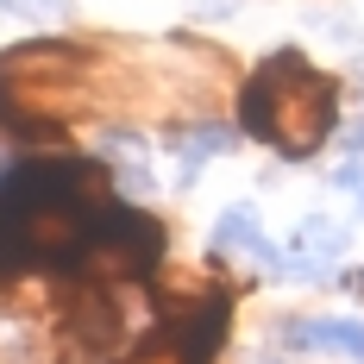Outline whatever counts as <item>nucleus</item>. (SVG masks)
I'll return each mask as SVG.
<instances>
[{"mask_svg":"<svg viewBox=\"0 0 364 364\" xmlns=\"http://www.w3.org/2000/svg\"><path fill=\"white\" fill-rule=\"evenodd\" d=\"M239 113H245V132H252V139L277 145L283 157H308V151L333 132L339 88H333V75L308 70V57L277 50V57H264L257 75L245 82Z\"/></svg>","mask_w":364,"mask_h":364,"instance_id":"f257e3e1","label":"nucleus"},{"mask_svg":"<svg viewBox=\"0 0 364 364\" xmlns=\"http://www.w3.org/2000/svg\"><path fill=\"white\" fill-rule=\"evenodd\" d=\"M157 252H164V232H157L145 214H132V208L113 201V208H107V226H101V239L88 245L82 264H88L95 277H139V270L157 264Z\"/></svg>","mask_w":364,"mask_h":364,"instance_id":"f03ea898","label":"nucleus"},{"mask_svg":"<svg viewBox=\"0 0 364 364\" xmlns=\"http://www.w3.org/2000/svg\"><path fill=\"white\" fill-rule=\"evenodd\" d=\"M63 327L88 346V352H119L126 346V314L107 289H75L63 301Z\"/></svg>","mask_w":364,"mask_h":364,"instance_id":"7ed1b4c3","label":"nucleus"},{"mask_svg":"<svg viewBox=\"0 0 364 364\" xmlns=\"http://www.w3.org/2000/svg\"><path fill=\"white\" fill-rule=\"evenodd\" d=\"M220 339H226V301H195V308L170 314V352L182 364H208Z\"/></svg>","mask_w":364,"mask_h":364,"instance_id":"20e7f679","label":"nucleus"},{"mask_svg":"<svg viewBox=\"0 0 364 364\" xmlns=\"http://www.w3.org/2000/svg\"><path fill=\"white\" fill-rule=\"evenodd\" d=\"M289 339L339 352V358H364V321H289Z\"/></svg>","mask_w":364,"mask_h":364,"instance_id":"39448f33","label":"nucleus"},{"mask_svg":"<svg viewBox=\"0 0 364 364\" xmlns=\"http://www.w3.org/2000/svg\"><path fill=\"white\" fill-rule=\"evenodd\" d=\"M232 245H245L252 257H264V264H277V252L264 245V232H257V214L252 208H226L214 226V252H232Z\"/></svg>","mask_w":364,"mask_h":364,"instance_id":"423d86ee","label":"nucleus"},{"mask_svg":"<svg viewBox=\"0 0 364 364\" xmlns=\"http://www.w3.org/2000/svg\"><path fill=\"white\" fill-rule=\"evenodd\" d=\"M295 245H301V257H333L339 245H346V226H333V220H301V232H295Z\"/></svg>","mask_w":364,"mask_h":364,"instance_id":"0eeeda50","label":"nucleus"},{"mask_svg":"<svg viewBox=\"0 0 364 364\" xmlns=\"http://www.w3.org/2000/svg\"><path fill=\"white\" fill-rule=\"evenodd\" d=\"M226 145H232V132H226V126H195V132L182 139V164L195 170L201 157H220V151H226Z\"/></svg>","mask_w":364,"mask_h":364,"instance_id":"6e6552de","label":"nucleus"},{"mask_svg":"<svg viewBox=\"0 0 364 364\" xmlns=\"http://www.w3.org/2000/svg\"><path fill=\"white\" fill-rule=\"evenodd\" d=\"M333 182H339L346 195H358V201H364V164H339V170H333Z\"/></svg>","mask_w":364,"mask_h":364,"instance_id":"1a4fd4ad","label":"nucleus"},{"mask_svg":"<svg viewBox=\"0 0 364 364\" xmlns=\"http://www.w3.org/2000/svg\"><path fill=\"white\" fill-rule=\"evenodd\" d=\"M346 145H352V151H364V119L352 126V132H346Z\"/></svg>","mask_w":364,"mask_h":364,"instance_id":"9d476101","label":"nucleus"},{"mask_svg":"<svg viewBox=\"0 0 364 364\" xmlns=\"http://www.w3.org/2000/svg\"><path fill=\"white\" fill-rule=\"evenodd\" d=\"M0 6H26V0H0Z\"/></svg>","mask_w":364,"mask_h":364,"instance_id":"9b49d317","label":"nucleus"},{"mask_svg":"<svg viewBox=\"0 0 364 364\" xmlns=\"http://www.w3.org/2000/svg\"><path fill=\"white\" fill-rule=\"evenodd\" d=\"M252 364H277V358H252Z\"/></svg>","mask_w":364,"mask_h":364,"instance_id":"f8f14e48","label":"nucleus"}]
</instances>
